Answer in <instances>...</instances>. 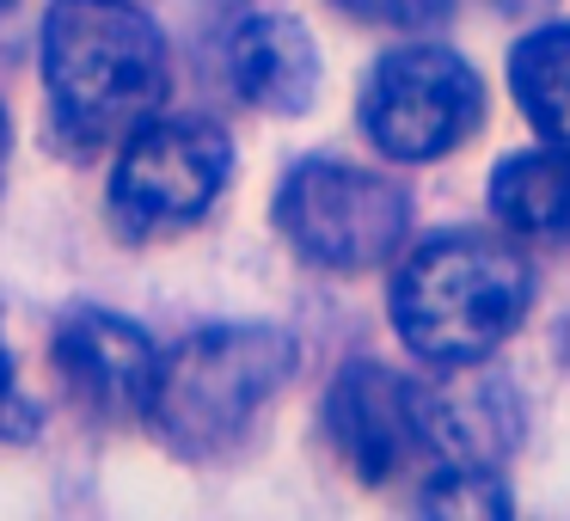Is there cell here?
Returning a JSON list of instances; mask_svg holds the SVG:
<instances>
[{"label":"cell","instance_id":"6da1fadb","mask_svg":"<svg viewBox=\"0 0 570 521\" xmlns=\"http://www.w3.org/2000/svg\"><path fill=\"white\" fill-rule=\"evenodd\" d=\"M43 87L62 141L105 148L166 99V38L129 0H56L43 26Z\"/></svg>","mask_w":570,"mask_h":521},{"label":"cell","instance_id":"7a4b0ae2","mask_svg":"<svg viewBox=\"0 0 570 521\" xmlns=\"http://www.w3.org/2000/svg\"><path fill=\"white\" fill-rule=\"evenodd\" d=\"M533 276L503 239L442 234L423 239L393 276V325L405 350L435 368H466L491 356L521 325Z\"/></svg>","mask_w":570,"mask_h":521},{"label":"cell","instance_id":"3957f363","mask_svg":"<svg viewBox=\"0 0 570 521\" xmlns=\"http://www.w3.org/2000/svg\"><path fill=\"white\" fill-rule=\"evenodd\" d=\"M295 374V337L283 325H209L160 356L148 423L185 460H209L246 435L264 399Z\"/></svg>","mask_w":570,"mask_h":521},{"label":"cell","instance_id":"277c9868","mask_svg":"<svg viewBox=\"0 0 570 521\" xmlns=\"http://www.w3.org/2000/svg\"><path fill=\"white\" fill-rule=\"evenodd\" d=\"M276 227L320 271H368L399 252L411 227V197L368 166L301 160L276 190Z\"/></svg>","mask_w":570,"mask_h":521},{"label":"cell","instance_id":"5b68a950","mask_svg":"<svg viewBox=\"0 0 570 521\" xmlns=\"http://www.w3.org/2000/svg\"><path fill=\"white\" fill-rule=\"evenodd\" d=\"M234 173V141L227 129L203 117H148L129 129L111 173V222L117 234L148 239L190 227Z\"/></svg>","mask_w":570,"mask_h":521},{"label":"cell","instance_id":"8992f818","mask_svg":"<svg viewBox=\"0 0 570 521\" xmlns=\"http://www.w3.org/2000/svg\"><path fill=\"white\" fill-rule=\"evenodd\" d=\"M484 124V87L472 62L442 43H405L381 56L362 87V129L386 160H442Z\"/></svg>","mask_w":570,"mask_h":521},{"label":"cell","instance_id":"52a82bcc","mask_svg":"<svg viewBox=\"0 0 570 521\" xmlns=\"http://www.w3.org/2000/svg\"><path fill=\"white\" fill-rule=\"evenodd\" d=\"M435 405H442V393H430V386L405 381L381 362H350L325 393V430L362 484H386L411 460H435Z\"/></svg>","mask_w":570,"mask_h":521},{"label":"cell","instance_id":"ba28073f","mask_svg":"<svg viewBox=\"0 0 570 521\" xmlns=\"http://www.w3.org/2000/svg\"><path fill=\"white\" fill-rule=\"evenodd\" d=\"M56 368L92 417H148L160 356L136 320L80 307L56 325Z\"/></svg>","mask_w":570,"mask_h":521},{"label":"cell","instance_id":"9c48e42d","mask_svg":"<svg viewBox=\"0 0 570 521\" xmlns=\"http://www.w3.org/2000/svg\"><path fill=\"white\" fill-rule=\"evenodd\" d=\"M227 75H234L239 99L276 117H295L320 99V50H313L307 26L288 13L246 19L227 43Z\"/></svg>","mask_w":570,"mask_h":521},{"label":"cell","instance_id":"30bf717a","mask_svg":"<svg viewBox=\"0 0 570 521\" xmlns=\"http://www.w3.org/2000/svg\"><path fill=\"white\" fill-rule=\"evenodd\" d=\"M491 215L509 234L552 239L570 227V148L546 141V148H521L497 160L491 173Z\"/></svg>","mask_w":570,"mask_h":521},{"label":"cell","instance_id":"8fae6325","mask_svg":"<svg viewBox=\"0 0 570 521\" xmlns=\"http://www.w3.org/2000/svg\"><path fill=\"white\" fill-rule=\"evenodd\" d=\"M509 87L515 105L546 141L570 148V19L540 26L509 50Z\"/></svg>","mask_w":570,"mask_h":521},{"label":"cell","instance_id":"7c38bea8","mask_svg":"<svg viewBox=\"0 0 570 521\" xmlns=\"http://www.w3.org/2000/svg\"><path fill=\"white\" fill-rule=\"evenodd\" d=\"M417 503L435 509V515H503L509 491L497 484L491 466H479V460H448V466H435V479L423 484Z\"/></svg>","mask_w":570,"mask_h":521},{"label":"cell","instance_id":"4fadbf2b","mask_svg":"<svg viewBox=\"0 0 570 521\" xmlns=\"http://www.w3.org/2000/svg\"><path fill=\"white\" fill-rule=\"evenodd\" d=\"M337 13L362 19V26H393V31H430L448 19L454 0H332Z\"/></svg>","mask_w":570,"mask_h":521},{"label":"cell","instance_id":"5bb4252c","mask_svg":"<svg viewBox=\"0 0 570 521\" xmlns=\"http://www.w3.org/2000/svg\"><path fill=\"white\" fill-rule=\"evenodd\" d=\"M0 435L7 442H31L38 435V405L19 393V374H13V350L0 337Z\"/></svg>","mask_w":570,"mask_h":521},{"label":"cell","instance_id":"9a60e30c","mask_svg":"<svg viewBox=\"0 0 570 521\" xmlns=\"http://www.w3.org/2000/svg\"><path fill=\"white\" fill-rule=\"evenodd\" d=\"M7 148H13V129H7V111H0V173H7Z\"/></svg>","mask_w":570,"mask_h":521},{"label":"cell","instance_id":"2e32d148","mask_svg":"<svg viewBox=\"0 0 570 521\" xmlns=\"http://www.w3.org/2000/svg\"><path fill=\"white\" fill-rule=\"evenodd\" d=\"M497 7H533V0H497Z\"/></svg>","mask_w":570,"mask_h":521}]
</instances>
